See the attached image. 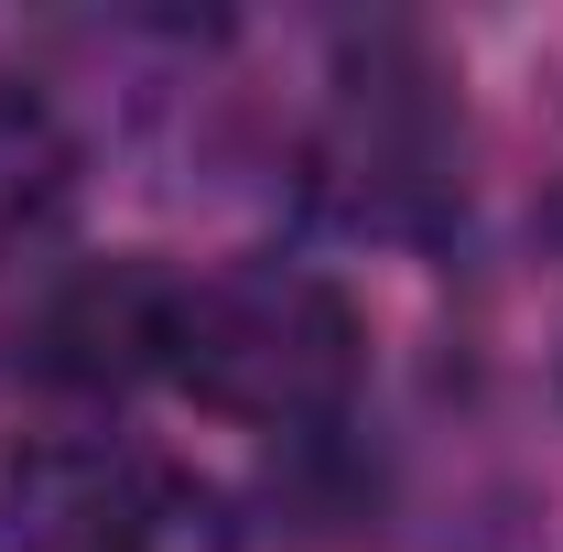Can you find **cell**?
<instances>
[{
  "instance_id": "obj_3",
  "label": "cell",
  "mask_w": 563,
  "mask_h": 552,
  "mask_svg": "<svg viewBox=\"0 0 563 552\" xmlns=\"http://www.w3.org/2000/svg\"><path fill=\"white\" fill-rule=\"evenodd\" d=\"M0 552H239V509L152 444H44L0 487Z\"/></svg>"
},
{
  "instance_id": "obj_2",
  "label": "cell",
  "mask_w": 563,
  "mask_h": 552,
  "mask_svg": "<svg viewBox=\"0 0 563 552\" xmlns=\"http://www.w3.org/2000/svg\"><path fill=\"white\" fill-rule=\"evenodd\" d=\"M466 185V120L444 98V76L422 66L412 44H368L325 120H314V174L303 196L336 217V228H368V239H412L455 207Z\"/></svg>"
},
{
  "instance_id": "obj_4",
  "label": "cell",
  "mask_w": 563,
  "mask_h": 552,
  "mask_svg": "<svg viewBox=\"0 0 563 552\" xmlns=\"http://www.w3.org/2000/svg\"><path fill=\"white\" fill-rule=\"evenodd\" d=\"M174 292L185 281L152 272V261H109V272L66 281V303L44 325V368L76 379V390H131V379H152L163 346H174Z\"/></svg>"
},
{
  "instance_id": "obj_1",
  "label": "cell",
  "mask_w": 563,
  "mask_h": 552,
  "mask_svg": "<svg viewBox=\"0 0 563 552\" xmlns=\"http://www.w3.org/2000/svg\"><path fill=\"white\" fill-rule=\"evenodd\" d=\"M163 379L261 433H325L368 379V325L314 261H217L174 292Z\"/></svg>"
},
{
  "instance_id": "obj_5",
  "label": "cell",
  "mask_w": 563,
  "mask_h": 552,
  "mask_svg": "<svg viewBox=\"0 0 563 552\" xmlns=\"http://www.w3.org/2000/svg\"><path fill=\"white\" fill-rule=\"evenodd\" d=\"M66 185H76L66 131H55L33 98H0V239L55 228V217H66Z\"/></svg>"
}]
</instances>
